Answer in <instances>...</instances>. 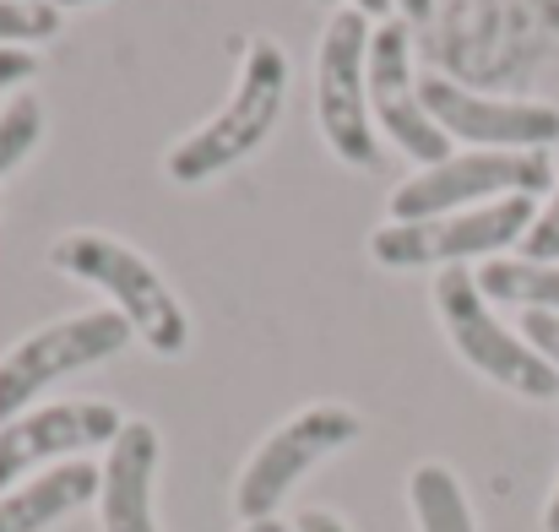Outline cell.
Here are the masks:
<instances>
[{
	"label": "cell",
	"instance_id": "7",
	"mask_svg": "<svg viewBox=\"0 0 559 532\" xmlns=\"http://www.w3.org/2000/svg\"><path fill=\"white\" fill-rule=\"evenodd\" d=\"M131 338L136 332L115 310H82V316H66V321L22 338L11 354L0 358V424H11L16 413H27L33 397H44L55 380L126 354Z\"/></svg>",
	"mask_w": 559,
	"mask_h": 532
},
{
	"label": "cell",
	"instance_id": "8",
	"mask_svg": "<svg viewBox=\"0 0 559 532\" xmlns=\"http://www.w3.org/2000/svg\"><path fill=\"white\" fill-rule=\"evenodd\" d=\"M538 190H549V153H451L445 164L418 169L391 190V223H418Z\"/></svg>",
	"mask_w": 559,
	"mask_h": 532
},
{
	"label": "cell",
	"instance_id": "10",
	"mask_svg": "<svg viewBox=\"0 0 559 532\" xmlns=\"http://www.w3.org/2000/svg\"><path fill=\"white\" fill-rule=\"evenodd\" d=\"M120 429H126V413L115 402H93V397L16 413L11 424H0V495L16 489L38 468L76 462L82 451H98V446L109 451Z\"/></svg>",
	"mask_w": 559,
	"mask_h": 532
},
{
	"label": "cell",
	"instance_id": "15",
	"mask_svg": "<svg viewBox=\"0 0 559 532\" xmlns=\"http://www.w3.org/2000/svg\"><path fill=\"white\" fill-rule=\"evenodd\" d=\"M473 277H478L484 299L559 316V267H549V261H527V256L506 261V256H495V261H484V272H473Z\"/></svg>",
	"mask_w": 559,
	"mask_h": 532
},
{
	"label": "cell",
	"instance_id": "17",
	"mask_svg": "<svg viewBox=\"0 0 559 532\" xmlns=\"http://www.w3.org/2000/svg\"><path fill=\"white\" fill-rule=\"evenodd\" d=\"M55 33H60V11L27 5V0H0V49H27Z\"/></svg>",
	"mask_w": 559,
	"mask_h": 532
},
{
	"label": "cell",
	"instance_id": "6",
	"mask_svg": "<svg viewBox=\"0 0 559 532\" xmlns=\"http://www.w3.org/2000/svg\"><path fill=\"white\" fill-rule=\"evenodd\" d=\"M316 115L326 147L354 164L380 169V142L370 120V16L365 11H332L321 33V66H316Z\"/></svg>",
	"mask_w": 559,
	"mask_h": 532
},
{
	"label": "cell",
	"instance_id": "5",
	"mask_svg": "<svg viewBox=\"0 0 559 532\" xmlns=\"http://www.w3.org/2000/svg\"><path fill=\"white\" fill-rule=\"evenodd\" d=\"M365 435L359 413L343 402H310L294 418H283L245 462L239 484H234V511L245 522H266L277 517V506L288 500V489L326 457H337L343 446H354Z\"/></svg>",
	"mask_w": 559,
	"mask_h": 532
},
{
	"label": "cell",
	"instance_id": "22",
	"mask_svg": "<svg viewBox=\"0 0 559 532\" xmlns=\"http://www.w3.org/2000/svg\"><path fill=\"white\" fill-rule=\"evenodd\" d=\"M396 11H402L407 22H424V16L435 11V0H396Z\"/></svg>",
	"mask_w": 559,
	"mask_h": 532
},
{
	"label": "cell",
	"instance_id": "4",
	"mask_svg": "<svg viewBox=\"0 0 559 532\" xmlns=\"http://www.w3.org/2000/svg\"><path fill=\"white\" fill-rule=\"evenodd\" d=\"M538 206L533 196H500V201H484V206H467V212H440V217H418V223H380L370 234V256L385 272H413V267H462L473 256H489L506 250V245H522L527 228H533Z\"/></svg>",
	"mask_w": 559,
	"mask_h": 532
},
{
	"label": "cell",
	"instance_id": "16",
	"mask_svg": "<svg viewBox=\"0 0 559 532\" xmlns=\"http://www.w3.org/2000/svg\"><path fill=\"white\" fill-rule=\"evenodd\" d=\"M38 137H44V104H38L33 93L11 98V104L0 109V175L22 169V158L38 147Z\"/></svg>",
	"mask_w": 559,
	"mask_h": 532
},
{
	"label": "cell",
	"instance_id": "26",
	"mask_svg": "<svg viewBox=\"0 0 559 532\" xmlns=\"http://www.w3.org/2000/svg\"><path fill=\"white\" fill-rule=\"evenodd\" d=\"M27 5H49V11H66V5H98V0H27Z\"/></svg>",
	"mask_w": 559,
	"mask_h": 532
},
{
	"label": "cell",
	"instance_id": "9",
	"mask_svg": "<svg viewBox=\"0 0 559 532\" xmlns=\"http://www.w3.org/2000/svg\"><path fill=\"white\" fill-rule=\"evenodd\" d=\"M418 104L424 115L467 147H489V153H544L559 142V109L555 104H527V98H484L467 93L451 76H424L418 82Z\"/></svg>",
	"mask_w": 559,
	"mask_h": 532
},
{
	"label": "cell",
	"instance_id": "12",
	"mask_svg": "<svg viewBox=\"0 0 559 532\" xmlns=\"http://www.w3.org/2000/svg\"><path fill=\"white\" fill-rule=\"evenodd\" d=\"M158 429L147 418H126L104 468H98V522L104 532H158L153 478H158Z\"/></svg>",
	"mask_w": 559,
	"mask_h": 532
},
{
	"label": "cell",
	"instance_id": "2",
	"mask_svg": "<svg viewBox=\"0 0 559 532\" xmlns=\"http://www.w3.org/2000/svg\"><path fill=\"white\" fill-rule=\"evenodd\" d=\"M283 104H288V55H283L277 38H250L228 104H223L206 126H195L186 142L169 147L164 175L175 179V185H201V179L245 164V158L261 153L266 137L277 131Z\"/></svg>",
	"mask_w": 559,
	"mask_h": 532
},
{
	"label": "cell",
	"instance_id": "1",
	"mask_svg": "<svg viewBox=\"0 0 559 532\" xmlns=\"http://www.w3.org/2000/svg\"><path fill=\"white\" fill-rule=\"evenodd\" d=\"M49 267L66 272V277H76V283H93L98 294H109L115 316L158 358H180L190 348V316H186V305H180V294L126 239L98 234V228L60 234L55 250H49Z\"/></svg>",
	"mask_w": 559,
	"mask_h": 532
},
{
	"label": "cell",
	"instance_id": "19",
	"mask_svg": "<svg viewBox=\"0 0 559 532\" xmlns=\"http://www.w3.org/2000/svg\"><path fill=\"white\" fill-rule=\"evenodd\" d=\"M522 338H527V343H533V348H538V354L559 369V316L527 310V316H522Z\"/></svg>",
	"mask_w": 559,
	"mask_h": 532
},
{
	"label": "cell",
	"instance_id": "11",
	"mask_svg": "<svg viewBox=\"0 0 559 532\" xmlns=\"http://www.w3.org/2000/svg\"><path fill=\"white\" fill-rule=\"evenodd\" d=\"M370 120L396 142V153H407L424 169L451 158V137L418 104V82L407 71V27L402 22H380L370 33Z\"/></svg>",
	"mask_w": 559,
	"mask_h": 532
},
{
	"label": "cell",
	"instance_id": "18",
	"mask_svg": "<svg viewBox=\"0 0 559 532\" xmlns=\"http://www.w3.org/2000/svg\"><path fill=\"white\" fill-rule=\"evenodd\" d=\"M522 256L559 267V185H555V196H549V206L533 217V228H527V239H522Z\"/></svg>",
	"mask_w": 559,
	"mask_h": 532
},
{
	"label": "cell",
	"instance_id": "23",
	"mask_svg": "<svg viewBox=\"0 0 559 532\" xmlns=\"http://www.w3.org/2000/svg\"><path fill=\"white\" fill-rule=\"evenodd\" d=\"M354 11H365V16H391L396 0H354Z\"/></svg>",
	"mask_w": 559,
	"mask_h": 532
},
{
	"label": "cell",
	"instance_id": "13",
	"mask_svg": "<svg viewBox=\"0 0 559 532\" xmlns=\"http://www.w3.org/2000/svg\"><path fill=\"white\" fill-rule=\"evenodd\" d=\"M98 500V468L93 462H60L44 468L33 478H22L16 489L0 495V532H49L66 522L71 511Z\"/></svg>",
	"mask_w": 559,
	"mask_h": 532
},
{
	"label": "cell",
	"instance_id": "25",
	"mask_svg": "<svg viewBox=\"0 0 559 532\" xmlns=\"http://www.w3.org/2000/svg\"><path fill=\"white\" fill-rule=\"evenodd\" d=\"M239 532H294V528H283L277 517H266V522H245V528H239Z\"/></svg>",
	"mask_w": 559,
	"mask_h": 532
},
{
	"label": "cell",
	"instance_id": "24",
	"mask_svg": "<svg viewBox=\"0 0 559 532\" xmlns=\"http://www.w3.org/2000/svg\"><path fill=\"white\" fill-rule=\"evenodd\" d=\"M544 532H559V484H555V495H549V511H544Z\"/></svg>",
	"mask_w": 559,
	"mask_h": 532
},
{
	"label": "cell",
	"instance_id": "27",
	"mask_svg": "<svg viewBox=\"0 0 559 532\" xmlns=\"http://www.w3.org/2000/svg\"><path fill=\"white\" fill-rule=\"evenodd\" d=\"M316 5H337V0H316Z\"/></svg>",
	"mask_w": 559,
	"mask_h": 532
},
{
	"label": "cell",
	"instance_id": "20",
	"mask_svg": "<svg viewBox=\"0 0 559 532\" xmlns=\"http://www.w3.org/2000/svg\"><path fill=\"white\" fill-rule=\"evenodd\" d=\"M33 76H38V55H33V49H0V98H5L11 87L33 82Z\"/></svg>",
	"mask_w": 559,
	"mask_h": 532
},
{
	"label": "cell",
	"instance_id": "21",
	"mask_svg": "<svg viewBox=\"0 0 559 532\" xmlns=\"http://www.w3.org/2000/svg\"><path fill=\"white\" fill-rule=\"evenodd\" d=\"M294 532H354L337 511H305L299 522H294Z\"/></svg>",
	"mask_w": 559,
	"mask_h": 532
},
{
	"label": "cell",
	"instance_id": "3",
	"mask_svg": "<svg viewBox=\"0 0 559 532\" xmlns=\"http://www.w3.org/2000/svg\"><path fill=\"white\" fill-rule=\"evenodd\" d=\"M435 316H440L451 348L467 358L484 380H495V386H506V391H516L527 402L559 397V369L522 332H511L489 310V299H484V288H478V277L467 267H445L435 277Z\"/></svg>",
	"mask_w": 559,
	"mask_h": 532
},
{
	"label": "cell",
	"instance_id": "14",
	"mask_svg": "<svg viewBox=\"0 0 559 532\" xmlns=\"http://www.w3.org/2000/svg\"><path fill=\"white\" fill-rule=\"evenodd\" d=\"M407 500H413L418 532H478L467 489L445 462H418L413 478H407Z\"/></svg>",
	"mask_w": 559,
	"mask_h": 532
}]
</instances>
